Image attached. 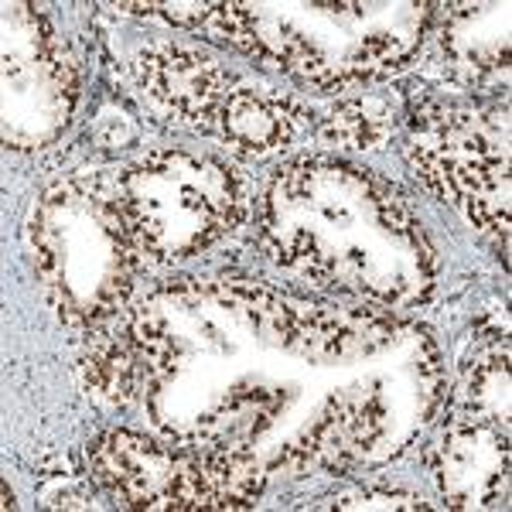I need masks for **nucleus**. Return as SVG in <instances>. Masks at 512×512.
Returning <instances> with one entry per match:
<instances>
[{
    "instance_id": "obj_1",
    "label": "nucleus",
    "mask_w": 512,
    "mask_h": 512,
    "mask_svg": "<svg viewBox=\"0 0 512 512\" xmlns=\"http://www.w3.org/2000/svg\"><path fill=\"white\" fill-rule=\"evenodd\" d=\"M154 434L274 475L400 458L448 396L437 338L390 308L178 277L123 311Z\"/></svg>"
},
{
    "instance_id": "obj_2",
    "label": "nucleus",
    "mask_w": 512,
    "mask_h": 512,
    "mask_svg": "<svg viewBox=\"0 0 512 512\" xmlns=\"http://www.w3.org/2000/svg\"><path fill=\"white\" fill-rule=\"evenodd\" d=\"M260 239L277 267L376 308H420L437 287V250L407 195L345 161L280 164L263 188Z\"/></svg>"
},
{
    "instance_id": "obj_3",
    "label": "nucleus",
    "mask_w": 512,
    "mask_h": 512,
    "mask_svg": "<svg viewBox=\"0 0 512 512\" xmlns=\"http://www.w3.org/2000/svg\"><path fill=\"white\" fill-rule=\"evenodd\" d=\"M434 18L437 4L427 0H233L202 4L195 28L304 86L335 93L407 69Z\"/></svg>"
},
{
    "instance_id": "obj_4",
    "label": "nucleus",
    "mask_w": 512,
    "mask_h": 512,
    "mask_svg": "<svg viewBox=\"0 0 512 512\" xmlns=\"http://www.w3.org/2000/svg\"><path fill=\"white\" fill-rule=\"evenodd\" d=\"M31 253L41 291L65 325H103L134 301L140 246L113 181L69 175L48 185L31 212Z\"/></svg>"
},
{
    "instance_id": "obj_5",
    "label": "nucleus",
    "mask_w": 512,
    "mask_h": 512,
    "mask_svg": "<svg viewBox=\"0 0 512 512\" xmlns=\"http://www.w3.org/2000/svg\"><path fill=\"white\" fill-rule=\"evenodd\" d=\"M113 188L140 253L161 263L192 260L216 246L250 209L246 181L233 164L185 147L144 154L120 171Z\"/></svg>"
},
{
    "instance_id": "obj_6",
    "label": "nucleus",
    "mask_w": 512,
    "mask_h": 512,
    "mask_svg": "<svg viewBox=\"0 0 512 512\" xmlns=\"http://www.w3.org/2000/svg\"><path fill=\"white\" fill-rule=\"evenodd\" d=\"M89 472L130 509L226 512L250 509L267 489L263 465L236 451L198 448L161 434L106 427L89 441Z\"/></svg>"
},
{
    "instance_id": "obj_7",
    "label": "nucleus",
    "mask_w": 512,
    "mask_h": 512,
    "mask_svg": "<svg viewBox=\"0 0 512 512\" xmlns=\"http://www.w3.org/2000/svg\"><path fill=\"white\" fill-rule=\"evenodd\" d=\"M407 161L441 202L489 236H509V113L489 103L424 96L403 117Z\"/></svg>"
},
{
    "instance_id": "obj_8",
    "label": "nucleus",
    "mask_w": 512,
    "mask_h": 512,
    "mask_svg": "<svg viewBox=\"0 0 512 512\" xmlns=\"http://www.w3.org/2000/svg\"><path fill=\"white\" fill-rule=\"evenodd\" d=\"M79 62L35 4H4V144L41 151L69 127Z\"/></svg>"
},
{
    "instance_id": "obj_9",
    "label": "nucleus",
    "mask_w": 512,
    "mask_h": 512,
    "mask_svg": "<svg viewBox=\"0 0 512 512\" xmlns=\"http://www.w3.org/2000/svg\"><path fill=\"white\" fill-rule=\"evenodd\" d=\"M140 93L164 117L216 137L229 96L243 79L229 72L216 55L185 41H151L130 59Z\"/></svg>"
},
{
    "instance_id": "obj_10",
    "label": "nucleus",
    "mask_w": 512,
    "mask_h": 512,
    "mask_svg": "<svg viewBox=\"0 0 512 512\" xmlns=\"http://www.w3.org/2000/svg\"><path fill=\"white\" fill-rule=\"evenodd\" d=\"M431 472L451 509H506L509 424L448 410L431 444Z\"/></svg>"
},
{
    "instance_id": "obj_11",
    "label": "nucleus",
    "mask_w": 512,
    "mask_h": 512,
    "mask_svg": "<svg viewBox=\"0 0 512 512\" xmlns=\"http://www.w3.org/2000/svg\"><path fill=\"white\" fill-rule=\"evenodd\" d=\"M437 48L448 72L465 86H509V11L506 0L437 7Z\"/></svg>"
},
{
    "instance_id": "obj_12",
    "label": "nucleus",
    "mask_w": 512,
    "mask_h": 512,
    "mask_svg": "<svg viewBox=\"0 0 512 512\" xmlns=\"http://www.w3.org/2000/svg\"><path fill=\"white\" fill-rule=\"evenodd\" d=\"M304 127H308V110L294 96L243 79L229 96L216 137L239 154H274L294 144Z\"/></svg>"
},
{
    "instance_id": "obj_13",
    "label": "nucleus",
    "mask_w": 512,
    "mask_h": 512,
    "mask_svg": "<svg viewBox=\"0 0 512 512\" xmlns=\"http://www.w3.org/2000/svg\"><path fill=\"white\" fill-rule=\"evenodd\" d=\"M512 379H509V335L506 328H492L472 345L461 373L444 396L448 410L512 424Z\"/></svg>"
},
{
    "instance_id": "obj_14",
    "label": "nucleus",
    "mask_w": 512,
    "mask_h": 512,
    "mask_svg": "<svg viewBox=\"0 0 512 512\" xmlns=\"http://www.w3.org/2000/svg\"><path fill=\"white\" fill-rule=\"evenodd\" d=\"M82 373H86L89 386L110 403L127 407L130 400L140 396V366L137 352L130 342L127 328L120 335L113 328L93 325L86 328V342H82Z\"/></svg>"
},
{
    "instance_id": "obj_15",
    "label": "nucleus",
    "mask_w": 512,
    "mask_h": 512,
    "mask_svg": "<svg viewBox=\"0 0 512 512\" xmlns=\"http://www.w3.org/2000/svg\"><path fill=\"white\" fill-rule=\"evenodd\" d=\"M396 127V103L390 96L379 93H359L338 99L332 110L321 120V137L335 147H355V151H366V147L383 144Z\"/></svg>"
},
{
    "instance_id": "obj_16",
    "label": "nucleus",
    "mask_w": 512,
    "mask_h": 512,
    "mask_svg": "<svg viewBox=\"0 0 512 512\" xmlns=\"http://www.w3.org/2000/svg\"><path fill=\"white\" fill-rule=\"evenodd\" d=\"M328 509H345V512H400V509H434V502L420 499L410 492H396V489H359V492H345L342 499L328 502Z\"/></svg>"
},
{
    "instance_id": "obj_17",
    "label": "nucleus",
    "mask_w": 512,
    "mask_h": 512,
    "mask_svg": "<svg viewBox=\"0 0 512 512\" xmlns=\"http://www.w3.org/2000/svg\"><path fill=\"white\" fill-rule=\"evenodd\" d=\"M4 509H14V495H11V485L4 482V502H0Z\"/></svg>"
}]
</instances>
